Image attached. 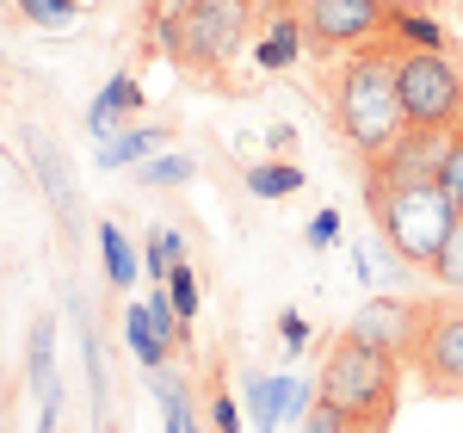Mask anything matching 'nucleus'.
<instances>
[{
    "mask_svg": "<svg viewBox=\"0 0 463 433\" xmlns=\"http://www.w3.org/2000/svg\"><path fill=\"white\" fill-rule=\"evenodd\" d=\"M327 106H334V130L346 137V149L371 168V161L408 130V111H402V93H395V50L390 43L353 50V56L340 63V74H334Z\"/></svg>",
    "mask_w": 463,
    "mask_h": 433,
    "instance_id": "f257e3e1",
    "label": "nucleus"
},
{
    "mask_svg": "<svg viewBox=\"0 0 463 433\" xmlns=\"http://www.w3.org/2000/svg\"><path fill=\"white\" fill-rule=\"evenodd\" d=\"M395 390H402V365L390 353H377V347H364L353 334H340L334 347H327V360H321V378H316V397L327 409H340L346 421L358 428H390L395 415Z\"/></svg>",
    "mask_w": 463,
    "mask_h": 433,
    "instance_id": "f03ea898",
    "label": "nucleus"
},
{
    "mask_svg": "<svg viewBox=\"0 0 463 433\" xmlns=\"http://www.w3.org/2000/svg\"><path fill=\"white\" fill-rule=\"evenodd\" d=\"M364 192H371L377 236H383V248H390L402 266H432L439 242L451 236V223L463 216L439 180H420V186H383V180H371Z\"/></svg>",
    "mask_w": 463,
    "mask_h": 433,
    "instance_id": "7ed1b4c3",
    "label": "nucleus"
},
{
    "mask_svg": "<svg viewBox=\"0 0 463 433\" xmlns=\"http://www.w3.org/2000/svg\"><path fill=\"white\" fill-rule=\"evenodd\" d=\"M395 93L420 130H451L463 118V69L445 50H395Z\"/></svg>",
    "mask_w": 463,
    "mask_h": 433,
    "instance_id": "20e7f679",
    "label": "nucleus"
},
{
    "mask_svg": "<svg viewBox=\"0 0 463 433\" xmlns=\"http://www.w3.org/2000/svg\"><path fill=\"white\" fill-rule=\"evenodd\" d=\"M427 322H432V303H414V297H371V303L353 310V322L340 328V334H353V341H364V347L390 353L395 365H414Z\"/></svg>",
    "mask_w": 463,
    "mask_h": 433,
    "instance_id": "39448f33",
    "label": "nucleus"
},
{
    "mask_svg": "<svg viewBox=\"0 0 463 433\" xmlns=\"http://www.w3.org/2000/svg\"><path fill=\"white\" fill-rule=\"evenodd\" d=\"M253 32V0H198L185 13V63L192 69H229Z\"/></svg>",
    "mask_w": 463,
    "mask_h": 433,
    "instance_id": "423d86ee",
    "label": "nucleus"
},
{
    "mask_svg": "<svg viewBox=\"0 0 463 433\" xmlns=\"http://www.w3.org/2000/svg\"><path fill=\"white\" fill-rule=\"evenodd\" d=\"M390 25V0H303V37L321 56L334 50H364Z\"/></svg>",
    "mask_w": 463,
    "mask_h": 433,
    "instance_id": "0eeeda50",
    "label": "nucleus"
},
{
    "mask_svg": "<svg viewBox=\"0 0 463 433\" xmlns=\"http://www.w3.org/2000/svg\"><path fill=\"white\" fill-rule=\"evenodd\" d=\"M414 371L427 378V390H439V397H463V310L458 303H432V322L420 334Z\"/></svg>",
    "mask_w": 463,
    "mask_h": 433,
    "instance_id": "6e6552de",
    "label": "nucleus"
},
{
    "mask_svg": "<svg viewBox=\"0 0 463 433\" xmlns=\"http://www.w3.org/2000/svg\"><path fill=\"white\" fill-rule=\"evenodd\" d=\"M445 149H451V130H420V124H408L402 137H395L377 161H371V180L383 186H420V180H439V161H445Z\"/></svg>",
    "mask_w": 463,
    "mask_h": 433,
    "instance_id": "1a4fd4ad",
    "label": "nucleus"
},
{
    "mask_svg": "<svg viewBox=\"0 0 463 433\" xmlns=\"http://www.w3.org/2000/svg\"><path fill=\"white\" fill-rule=\"evenodd\" d=\"M130 111H143V87L130 81V74H111L106 87H99V100L87 106V130L111 143V130H118V118H130Z\"/></svg>",
    "mask_w": 463,
    "mask_h": 433,
    "instance_id": "9d476101",
    "label": "nucleus"
},
{
    "mask_svg": "<svg viewBox=\"0 0 463 433\" xmlns=\"http://www.w3.org/2000/svg\"><path fill=\"white\" fill-rule=\"evenodd\" d=\"M303 56V19H290V13H279V19H266V32L253 37V63L260 69H290Z\"/></svg>",
    "mask_w": 463,
    "mask_h": 433,
    "instance_id": "9b49d317",
    "label": "nucleus"
},
{
    "mask_svg": "<svg viewBox=\"0 0 463 433\" xmlns=\"http://www.w3.org/2000/svg\"><path fill=\"white\" fill-rule=\"evenodd\" d=\"M383 37H395V50H445V43H451V32H445L439 19H427L420 6H390Z\"/></svg>",
    "mask_w": 463,
    "mask_h": 433,
    "instance_id": "f8f14e48",
    "label": "nucleus"
},
{
    "mask_svg": "<svg viewBox=\"0 0 463 433\" xmlns=\"http://www.w3.org/2000/svg\"><path fill=\"white\" fill-rule=\"evenodd\" d=\"M124 334H130V353L148 365V371H167V360H174V347H167V334L155 328V316H148V303H130L124 310Z\"/></svg>",
    "mask_w": 463,
    "mask_h": 433,
    "instance_id": "ddd939ff",
    "label": "nucleus"
},
{
    "mask_svg": "<svg viewBox=\"0 0 463 433\" xmlns=\"http://www.w3.org/2000/svg\"><path fill=\"white\" fill-rule=\"evenodd\" d=\"M161 143H167V130H118L111 143H99V168H130V161H148Z\"/></svg>",
    "mask_w": 463,
    "mask_h": 433,
    "instance_id": "4468645a",
    "label": "nucleus"
},
{
    "mask_svg": "<svg viewBox=\"0 0 463 433\" xmlns=\"http://www.w3.org/2000/svg\"><path fill=\"white\" fill-rule=\"evenodd\" d=\"M297 186H303V168H297V161H253L248 168L253 198H290Z\"/></svg>",
    "mask_w": 463,
    "mask_h": 433,
    "instance_id": "2eb2a0df",
    "label": "nucleus"
},
{
    "mask_svg": "<svg viewBox=\"0 0 463 433\" xmlns=\"http://www.w3.org/2000/svg\"><path fill=\"white\" fill-rule=\"evenodd\" d=\"M285 397H290V378H248V409H253V421H260V433L279 428Z\"/></svg>",
    "mask_w": 463,
    "mask_h": 433,
    "instance_id": "dca6fc26",
    "label": "nucleus"
},
{
    "mask_svg": "<svg viewBox=\"0 0 463 433\" xmlns=\"http://www.w3.org/2000/svg\"><path fill=\"white\" fill-rule=\"evenodd\" d=\"M19 19L37 25V32H74L80 0H19Z\"/></svg>",
    "mask_w": 463,
    "mask_h": 433,
    "instance_id": "f3484780",
    "label": "nucleus"
},
{
    "mask_svg": "<svg viewBox=\"0 0 463 433\" xmlns=\"http://www.w3.org/2000/svg\"><path fill=\"white\" fill-rule=\"evenodd\" d=\"M427 273H432V279H439L445 291H463V216L451 223V236L439 242V254H432Z\"/></svg>",
    "mask_w": 463,
    "mask_h": 433,
    "instance_id": "a211bd4d",
    "label": "nucleus"
},
{
    "mask_svg": "<svg viewBox=\"0 0 463 433\" xmlns=\"http://www.w3.org/2000/svg\"><path fill=\"white\" fill-rule=\"evenodd\" d=\"M99 254H106V273L111 285H137V254H130V242H124V229H99Z\"/></svg>",
    "mask_w": 463,
    "mask_h": 433,
    "instance_id": "6ab92c4d",
    "label": "nucleus"
},
{
    "mask_svg": "<svg viewBox=\"0 0 463 433\" xmlns=\"http://www.w3.org/2000/svg\"><path fill=\"white\" fill-rule=\"evenodd\" d=\"M179 254H185L179 229H155V236H148V273H155V285H161V279L179 266Z\"/></svg>",
    "mask_w": 463,
    "mask_h": 433,
    "instance_id": "aec40b11",
    "label": "nucleus"
},
{
    "mask_svg": "<svg viewBox=\"0 0 463 433\" xmlns=\"http://www.w3.org/2000/svg\"><path fill=\"white\" fill-rule=\"evenodd\" d=\"M148 316H155V328L167 334V347H185V316H179L174 291H161V285H155V297H148Z\"/></svg>",
    "mask_w": 463,
    "mask_h": 433,
    "instance_id": "412c9836",
    "label": "nucleus"
},
{
    "mask_svg": "<svg viewBox=\"0 0 463 433\" xmlns=\"http://www.w3.org/2000/svg\"><path fill=\"white\" fill-rule=\"evenodd\" d=\"M143 25H148V50H155V56L185 63V19H143Z\"/></svg>",
    "mask_w": 463,
    "mask_h": 433,
    "instance_id": "4be33fe9",
    "label": "nucleus"
},
{
    "mask_svg": "<svg viewBox=\"0 0 463 433\" xmlns=\"http://www.w3.org/2000/svg\"><path fill=\"white\" fill-rule=\"evenodd\" d=\"M137 174H143V186H179V180H192V161L185 155H148Z\"/></svg>",
    "mask_w": 463,
    "mask_h": 433,
    "instance_id": "5701e85b",
    "label": "nucleus"
},
{
    "mask_svg": "<svg viewBox=\"0 0 463 433\" xmlns=\"http://www.w3.org/2000/svg\"><path fill=\"white\" fill-rule=\"evenodd\" d=\"M439 186L451 192V205L463 211V130H451V149H445V161H439Z\"/></svg>",
    "mask_w": 463,
    "mask_h": 433,
    "instance_id": "b1692460",
    "label": "nucleus"
},
{
    "mask_svg": "<svg viewBox=\"0 0 463 433\" xmlns=\"http://www.w3.org/2000/svg\"><path fill=\"white\" fill-rule=\"evenodd\" d=\"M303 433H377V428H358V421H346L340 409H327V402L316 397V409L303 415Z\"/></svg>",
    "mask_w": 463,
    "mask_h": 433,
    "instance_id": "393cba45",
    "label": "nucleus"
},
{
    "mask_svg": "<svg viewBox=\"0 0 463 433\" xmlns=\"http://www.w3.org/2000/svg\"><path fill=\"white\" fill-rule=\"evenodd\" d=\"M167 291H174L179 316H185V322H192V316H198V273H192V266H185V260H179L174 273H167Z\"/></svg>",
    "mask_w": 463,
    "mask_h": 433,
    "instance_id": "a878e982",
    "label": "nucleus"
},
{
    "mask_svg": "<svg viewBox=\"0 0 463 433\" xmlns=\"http://www.w3.org/2000/svg\"><path fill=\"white\" fill-rule=\"evenodd\" d=\"M334 236H340V211H321L309 223V248H334Z\"/></svg>",
    "mask_w": 463,
    "mask_h": 433,
    "instance_id": "bb28decb",
    "label": "nucleus"
},
{
    "mask_svg": "<svg viewBox=\"0 0 463 433\" xmlns=\"http://www.w3.org/2000/svg\"><path fill=\"white\" fill-rule=\"evenodd\" d=\"M279 328H285V347H290V353H303V347H309V322H303L297 310H285V316H279Z\"/></svg>",
    "mask_w": 463,
    "mask_h": 433,
    "instance_id": "cd10ccee",
    "label": "nucleus"
},
{
    "mask_svg": "<svg viewBox=\"0 0 463 433\" xmlns=\"http://www.w3.org/2000/svg\"><path fill=\"white\" fill-rule=\"evenodd\" d=\"M198 0H143V19H185Z\"/></svg>",
    "mask_w": 463,
    "mask_h": 433,
    "instance_id": "c85d7f7f",
    "label": "nucleus"
},
{
    "mask_svg": "<svg viewBox=\"0 0 463 433\" xmlns=\"http://www.w3.org/2000/svg\"><path fill=\"white\" fill-rule=\"evenodd\" d=\"M211 421H216V433H241V415H235V402H229V397H216Z\"/></svg>",
    "mask_w": 463,
    "mask_h": 433,
    "instance_id": "c756f323",
    "label": "nucleus"
},
{
    "mask_svg": "<svg viewBox=\"0 0 463 433\" xmlns=\"http://www.w3.org/2000/svg\"><path fill=\"white\" fill-rule=\"evenodd\" d=\"M266 143H272V149H279V155H285V149L297 143V130H290V124H272V130H266Z\"/></svg>",
    "mask_w": 463,
    "mask_h": 433,
    "instance_id": "7c9ffc66",
    "label": "nucleus"
},
{
    "mask_svg": "<svg viewBox=\"0 0 463 433\" xmlns=\"http://www.w3.org/2000/svg\"><path fill=\"white\" fill-rule=\"evenodd\" d=\"M0 428H6V409H0Z\"/></svg>",
    "mask_w": 463,
    "mask_h": 433,
    "instance_id": "2f4dec72",
    "label": "nucleus"
},
{
    "mask_svg": "<svg viewBox=\"0 0 463 433\" xmlns=\"http://www.w3.org/2000/svg\"><path fill=\"white\" fill-rule=\"evenodd\" d=\"M0 6H19V0H0Z\"/></svg>",
    "mask_w": 463,
    "mask_h": 433,
    "instance_id": "473e14b6",
    "label": "nucleus"
},
{
    "mask_svg": "<svg viewBox=\"0 0 463 433\" xmlns=\"http://www.w3.org/2000/svg\"><path fill=\"white\" fill-rule=\"evenodd\" d=\"M198 433H204V428H198Z\"/></svg>",
    "mask_w": 463,
    "mask_h": 433,
    "instance_id": "72a5a7b5",
    "label": "nucleus"
}]
</instances>
